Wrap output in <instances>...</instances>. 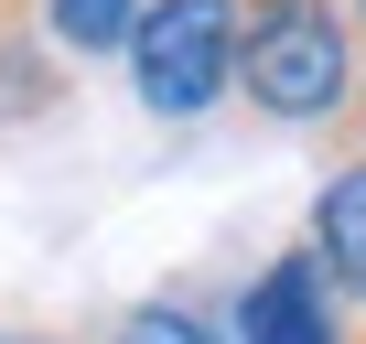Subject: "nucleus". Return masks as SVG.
<instances>
[{
  "label": "nucleus",
  "instance_id": "1",
  "mask_svg": "<svg viewBox=\"0 0 366 344\" xmlns=\"http://www.w3.org/2000/svg\"><path fill=\"white\" fill-rule=\"evenodd\" d=\"M366 44L345 22V0H248L237 22V97L280 129H334L355 108Z\"/></svg>",
  "mask_w": 366,
  "mask_h": 344
},
{
  "label": "nucleus",
  "instance_id": "2",
  "mask_svg": "<svg viewBox=\"0 0 366 344\" xmlns=\"http://www.w3.org/2000/svg\"><path fill=\"white\" fill-rule=\"evenodd\" d=\"M237 22L248 0H140L129 22V97L151 118H205L216 97H237Z\"/></svg>",
  "mask_w": 366,
  "mask_h": 344
},
{
  "label": "nucleus",
  "instance_id": "3",
  "mask_svg": "<svg viewBox=\"0 0 366 344\" xmlns=\"http://www.w3.org/2000/svg\"><path fill=\"white\" fill-rule=\"evenodd\" d=\"M237 344H355V312H345L334 269L312 258V237H291V248L237 290Z\"/></svg>",
  "mask_w": 366,
  "mask_h": 344
},
{
  "label": "nucleus",
  "instance_id": "4",
  "mask_svg": "<svg viewBox=\"0 0 366 344\" xmlns=\"http://www.w3.org/2000/svg\"><path fill=\"white\" fill-rule=\"evenodd\" d=\"M312 258L334 269V290L355 312V344H366V151L323 172V194H312Z\"/></svg>",
  "mask_w": 366,
  "mask_h": 344
},
{
  "label": "nucleus",
  "instance_id": "5",
  "mask_svg": "<svg viewBox=\"0 0 366 344\" xmlns=\"http://www.w3.org/2000/svg\"><path fill=\"white\" fill-rule=\"evenodd\" d=\"M44 108H65V65L44 54L33 22H0V129H22Z\"/></svg>",
  "mask_w": 366,
  "mask_h": 344
},
{
  "label": "nucleus",
  "instance_id": "6",
  "mask_svg": "<svg viewBox=\"0 0 366 344\" xmlns=\"http://www.w3.org/2000/svg\"><path fill=\"white\" fill-rule=\"evenodd\" d=\"M129 22H140V0H44V33H54V54H76V65L129 54Z\"/></svg>",
  "mask_w": 366,
  "mask_h": 344
},
{
  "label": "nucleus",
  "instance_id": "7",
  "mask_svg": "<svg viewBox=\"0 0 366 344\" xmlns=\"http://www.w3.org/2000/svg\"><path fill=\"white\" fill-rule=\"evenodd\" d=\"M108 344H237V333H216L194 301H129V312L108 323Z\"/></svg>",
  "mask_w": 366,
  "mask_h": 344
},
{
  "label": "nucleus",
  "instance_id": "8",
  "mask_svg": "<svg viewBox=\"0 0 366 344\" xmlns=\"http://www.w3.org/2000/svg\"><path fill=\"white\" fill-rule=\"evenodd\" d=\"M0 344H65V333H44V323H0Z\"/></svg>",
  "mask_w": 366,
  "mask_h": 344
},
{
  "label": "nucleus",
  "instance_id": "9",
  "mask_svg": "<svg viewBox=\"0 0 366 344\" xmlns=\"http://www.w3.org/2000/svg\"><path fill=\"white\" fill-rule=\"evenodd\" d=\"M345 118H355V140H366V76H355V108H345Z\"/></svg>",
  "mask_w": 366,
  "mask_h": 344
},
{
  "label": "nucleus",
  "instance_id": "10",
  "mask_svg": "<svg viewBox=\"0 0 366 344\" xmlns=\"http://www.w3.org/2000/svg\"><path fill=\"white\" fill-rule=\"evenodd\" d=\"M345 22H355V44H366V0H345Z\"/></svg>",
  "mask_w": 366,
  "mask_h": 344
},
{
  "label": "nucleus",
  "instance_id": "11",
  "mask_svg": "<svg viewBox=\"0 0 366 344\" xmlns=\"http://www.w3.org/2000/svg\"><path fill=\"white\" fill-rule=\"evenodd\" d=\"M22 11H33V0H0V22H22Z\"/></svg>",
  "mask_w": 366,
  "mask_h": 344
}]
</instances>
